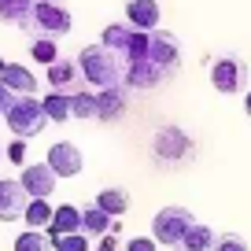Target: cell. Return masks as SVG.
Returning a JSON list of instances; mask_svg holds the SVG:
<instances>
[{
	"mask_svg": "<svg viewBox=\"0 0 251 251\" xmlns=\"http://www.w3.org/2000/svg\"><path fill=\"white\" fill-rule=\"evenodd\" d=\"M170 78H174V71H166V67H159V63H151V59H141V63H129L126 89H159Z\"/></svg>",
	"mask_w": 251,
	"mask_h": 251,
	"instance_id": "cell-8",
	"label": "cell"
},
{
	"mask_svg": "<svg viewBox=\"0 0 251 251\" xmlns=\"http://www.w3.org/2000/svg\"><path fill=\"white\" fill-rule=\"evenodd\" d=\"M8 163L26 166V141H23V137H15V141L8 144Z\"/></svg>",
	"mask_w": 251,
	"mask_h": 251,
	"instance_id": "cell-28",
	"label": "cell"
},
{
	"mask_svg": "<svg viewBox=\"0 0 251 251\" xmlns=\"http://www.w3.org/2000/svg\"><path fill=\"white\" fill-rule=\"evenodd\" d=\"M151 151H155L159 163H181V159L192 151V141L181 133L177 126H166V129H159V133H155V141H151Z\"/></svg>",
	"mask_w": 251,
	"mask_h": 251,
	"instance_id": "cell-5",
	"label": "cell"
},
{
	"mask_svg": "<svg viewBox=\"0 0 251 251\" xmlns=\"http://www.w3.org/2000/svg\"><path fill=\"white\" fill-rule=\"evenodd\" d=\"M52 207H48V200H30V207H26V214H23V222L30 229H48L52 226Z\"/></svg>",
	"mask_w": 251,
	"mask_h": 251,
	"instance_id": "cell-22",
	"label": "cell"
},
{
	"mask_svg": "<svg viewBox=\"0 0 251 251\" xmlns=\"http://www.w3.org/2000/svg\"><path fill=\"white\" fill-rule=\"evenodd\" d=\"M0 81H4L11 93H19V96H37V78H33L26 67H19V63H8L4 74H0Z\"/></svg>",
	"mask_w": 251,
	"mask_h": 251,
	"instance_id": "cell-17",
	"label": "cell"
},
{
	"mask_svg": "<svg viewBox=\"0 0 251 251\" xmlns=\"http://www.w3.org/2000/svg\"><path fill=\"white\" fill-rule=\"evenodd\" d=\"M0 159H8V151H4V148H0Z\"/></svg>",
	"mask_w": 251,
	"mask_h": 251,
	"instance_id": "cell-35",
	"label": "cell"
},
{
	"mask_svg": "<svg viewBox=\"0 0 251 251\" xmlns=\"http://www.w3.org/2000/svg\"><path fill=\"white\" fill-rule=\"evenodd\" d=\"M71 115L74 118H96V96L89 93V89L71 93Z\"/></svg>",
	"mask_w": 251,
	"mask_h": 251,
	"instance_id": "cell-25",
	"label": "cell"
},
{
	"mask_svg": "<svg viewBox=\"0 0 251 251\" xmlns=\"http://www.w3.org/2000/svg\"><path fill=\"white\" fill-rule=\"evenodd\" d=\"M148 59L166 67V71H177L181 63V45L170 30H151V48H148Z\"/></svg>",
	"mask_w": 251,
	"mask_h": 251,
	"instance_id": "cell-10",
	"label": "cell"
},
{
	"mask_svg": "<svg viewBox=\"0 0 251 251\" xmlns=\"http://www.w3.org/2000/svg\"><path fill=\"white\" fill-rule=\"evenodd\" d=\"M15 251H52V236H45L41 229H26L15 240Z\"/></svg>",
	"mask_w": 251,
	"mask_h": 251,
	"instance_id": "cell-26",
	"label": "cell"
},
{
	"mask_svg": "<svg viewBox=\"0 0 251 251\" xmlns=\"http://www.w3.org/2000/svg\"><path fill=\"white\" fill-rule=\"evenodd\" d=\"M126 251H159V240L155 236H133L126 244Z\"/></svg>",
	"mask_w": 251,
	"mask_h": 251,
	"instance_id": "cell-30",
	"label": "cell"
},
{
	"mask_svg": "<svg viewBox=\"0 0 251 251\" xmlns=\"http://www.w3.org/2000/svg\"><path fill=\"white\" fill-rule=\"evenodd\" d=\"M23 188L30 192V200H48L59 185V174L52 170L48 163H33V166H23Z\"/></svg>",
	"mask_w": 251,
	"mask_h": 251,
	"instance_id": "cell-7",
	"label": "cell"
},
{
	"mask_svg": "<svg viewBox=\"0 0 251 251\" xmlns=\"http://www.w3.org/2000/svg\"><path fill=\"white\" fill-rule=\"evenodd\" d=\"M48 81H52V89L55 93H78L81 89V81H85V74H81V67L78 63H71V59H55L52 67H48Z\"/></svg>",
	"mask_w": 251,
	"mask_h": 251,
	"instance_id": "cell-11",
	"label": "cell"
},
{
	"mask_svg": "<svg viewBox=\"0 0 251 251\" xmlns=\"http://www.w3.org/2000/svg\"><path fill=\"white\" fill-rule=\"evenodd\" d=\"M126 23L144 30V33L159 30V4L155 0H129L126 4Z\"/></svg>",
	"mask_w": 251,
	"mask_h": 251,
	"instance_id": "cell-13",
	"label": "cell"
},
{
	"mask_svg": "<svg viewBox=\"0 0 251 251\" xmlns=\"http://www.w3.org/2000/svg\"><path fill=\"white\" fill-rule=\"evenodd\" d=\"M30 207V192L23 188V181H0V222H15Z\"/></svg>",
	"mask_w": 251,
	"mask_h": 251,
	"instance_id": "cell-9",
	"label": "cell"
},
{
	"mask_svg": "<svg viewBox=\"0 0 251 251\" xmlns=\"http://www.w3.org/2000/svg\"><path fill=\"white\" fill-rule=\"evenodd\" d=\"M122 111H126V85L100 89V93H96V118H100V122H115Z\"/></svg>",
	"mask_w": 251,
	"mask_h": 251,
	"instance_id": "cell-15",
	"label": "cell"
},
{
	"mask_svg": "<svg viewBox=\"0 0 251 251\" xmlns=\"http://www.w3.org/2000/svg\"><path fill=\"white\" fill-rule=\"evenodd\" d=\"M4 122H8V129L15 137H23V141H30V137H37L41 129H45L48 115H45V103L37 100V96H19L15 107L4 115Z\"/></svg>",
	"mask_w": 251,
	"mask_h": 251,
	"instance_id": "cell-3",
	"label": "cell"
},
{
	"mask_svg": "<svg viewBox=\"0 0 251 251\" xmlns=\"http://www.w3.org/2000/svg\"><path fill=\"white\" fill-rule=\"evenodd\" d=\"M45 163L52 166L59 177H74V174H81V151L74 148V144L59 141V144H52V148H48V159H45Z\"/></svg>",
	"mask_w": 251,
	"mask_h": 251,
	"instance_id": "cell-12",
	"label": "cell"
},
{
	"mask_svg": "<svg viewBox=\"0 0 251 251\" xmlns=\"http://www.w3.org/2000/svg\"><path fill=\"white\" fill-rule=\"evenodd\" d=\"M218 240H222V233H214L211 226L196 222V226L188 229V236L181 240V248H177V251H218Z\"/></svg>",
	"mask_w": 251,
	"mask_h": 251,
	"instance_id": "cell-19",
	"label": "cell"
},
{
	"mask_svg": "<svg viewBox=\"0 0 251 251\" xmlns=\"http://www.w3.org/2000/svg\"><path fill=\"white\" fill-rule=\"evenodd\" d=\"M93 203H96V207H103L111 218H118V214L129 211V192H126V188H103V192L93 200Z\"/></svg>",
	"mask_w": 251,
	"mask_h": 251,
	"instance_id": "cell-21",
	"label": "cell"
},
{
	"mask_svg": "<svg viewBox=\"0 0 251 251\" xmlns=\"http://www.w3.org/2000/svg\"><path fill=\"white\" fill-rule=\"evenodd\" d=\"M244 78H248L244 59H236V55H222V59H214L211 81H214V89H218V93H240V89H244Z\"/></svg>",
	"mask_w": 251,
	"mask_h": 251,
	"instance_id": "cell-6",
	"label": "cell"
},
{
	"mask_svg": "<svg viewBox=\"0 0 251 251\" xmlns=\"http://www.w3.org/2000/svg\"><path fill=\"white\" fill-rule=\"evenodd\" d=\"M15 100H19V93H11V89L4 85V81H0V118H4L11 107H15Z\"/></svg>",
	"mask_w": 251,
	"mask_h": 251,
	"instance_id": "cell-31",
	"label": "cell"
},
{
	"mask_svg": "<svg viewBox=\"0 0 251 251\" xmlns=\"http://www.w3.org/2000/svg\"><path fill=\"white\" fill-rule=\"evenodd\" d=\"M218 251H248V240H244V236H236V233H222Z\"/></svg>",
	"mask_w": 251,
	"mask_h": 251,
	"instance_id": "cell-29",
	"label": "cell"
},
{
	"mask_svg": "<svg viewBox=\"0 0 251 251\" xmlns=\"http://www.w3.org/2000/svg\"><path fill=\"white\" fill-rule=\"evenodd\" d=\"M78 67H81V74H85V81H89V85H96V89H118V85H126V71H129V63H126L118 52H111L107 45L81 48Z\"/></svg>",
	"mask_w": 251,
	"mask_h": 251,
	"instance_id": "cell-1",
	"label": "cell"
},
{
	"mask_svg": "<svg viewBox=\"0 0 251 251\" xmlns=\"http://www.w3.org/2000/svg\"><path fill=\"white\" fill-rule=\"evenodd\" d=\"M111 229H115V218H111L103 207H96V203L81 207V233H85L89 240H100V236H107Z\"/></svg>",
	"mask_w": 251,
	"mask_h": 251,
	"instance_id": "cell-14",
	"label": "cell"
},
{
	"mask_svg": "<svg viewBox=\"0 0 251 251\" xmlns=\"http://www.w3.org/2000/svg\"><path fill=\"white\" fill-rule=\"evenodd\" d=\"M96 251H118V240H115V236H100V244H96Z\"/></svg>",
	"mask_w": 251,
	"mask_h": 251,
	"instance_id": "cell-32",
	"label": "cell"
},
{
	"mask_svg": "<svg viewBox=\"0 0 251 251\" xmlns=\"http://www.w3.org/2000/svg\"><path fill=\"white\" fill-rule=\"evenodd\" d=\"M244 107H248V115H251V93H248V96H244Z\"/></svg>",
	"mask_w": 251,
	"mask_h": 251,
	"instance_id": "cell-33",
	"label": "cell"
},
{
	"mask_svg": "<svg viewBox=\"0 0 251 251\" xmlns=\"http://www.w3.org/2000/svg\"><path fill=\"white\" fill-rule=\"evenodd\" d=\"M45 115L52 118V122H67V118H74L71 115V96L67 93H52V96H45Z\"/></svg>",
	"mask_w": 251,
	"mask_h": 251,
	"instance_id": "cell-23",
	"label": "cell"
},
{
	"mask_svg": "<svg viewBox=\"0 0 251 251\" xmlns=\"http://www.w3.org/2000/svg\"><path fill=\"white\" fill-rule=\"evenodd\" d=\"M4 67H8V63H4V59H0V74H4Z\"/></svg>",
	"mask_w": 251,
	"mask_h": 251,
	"instance_id": "cell-34",
	"label": "cell"
},
{
	"mask_svg": "<svg viewBox=\"0 0 251 251\" xmlns=\"http://www.w3.org/2000/svg\"><path fill=\"white\" fill-rule=\"evenodd\" d=\"M55 251H89V236L85 233H67V236H55L52 240Z\"/></svg>",
	"mask_w": 251,
	"mask_h": 251,
	"instance_id": "cell-27",
	"label": "cell"
},
{
	"mask_svg": "<svg viewBox=\"0 0 251 251\" xmlns=\"http://www.w3.org/2000/svg\"><path fill=\"white\" fill-rule=\"evenodd\" d=\"M30 55L37 63H45V67H52L55 59H59V48H55V37H33L30 41Z\"/></svg>",
	"mask_w": 251,
	"mask_h": 251,
	"instance_id": "cell-24",
	"label": "cell"
},
{
	"mask_svg": "<svg viewBox=\"0 0 251 251\" xmlns=\"http://www.w3.org/2000/svg\"><path fill=\"white\" fill-rule=\"evenodd\" d=\"M192 226H196V218H192L188 207H163V211L155 214V222H151V236H155L159 244H166L170 251H177Z\"/></svg>",
	"mask_w": 251,
	"mask_h": 251,
	"instance_id": "cell-2",
	"label": "cell"
},
{
	"mask_svg": "<svg viewBox=\"0 0 251 251\" xmlns=\"http://www.w3.org/2000/svg\"><path fill=\"white\" fill-rule=\"evenodd\" d=\"M67 233H81V211L78 207H71V203H63V207H55V214H52V226H48V236H67Z\"/></svg>",
	"mask_w": 251,
	"mask_h": 251,
	"instance_id": "cell-20",
	"label": "cell"
},
{
	"mask_svg": "<svg viewBox=\"0 0 251 251\" xmlns=\"http://www.w3.org/2000/svg\"><path fill=\"white\" fill-rule=\"evenodd\" d=\"M133 37H137V26H129V23H111L107 30L100 33V45H107L111 52H118L126 59V52H129V45H133Z\"/></svg>",
	"mask_w": 251,
	"mask_h": 251,
	"instance_id": "cell-18",
	"label": "cell"
},
{
	"mask_svg": "<svg viewBox=\"0 0 251 251\" xmlns=\"http://www.w3.org/2000/svg\"><path fill=\"white\" fill-rule=\"evenodd\" d=\"M33 4H37V0H0V23H11V26H19V30H30Z\"/></svg>",
	"mask_w": 251,
	"mask_h": 251,
	"instance_id": "cell-16",
	"label": "cell"
},
{
	"mask_svg": "<svg viewBox=\"0 0 251 251\" xmlns=\"http://www.w3.org/2000/svg\"><path fill=\"white\" fill-rule=\"evenodd\" d=\"M71 30V11L63 8V0H37L33 4V23L30 33H41V37H59V33Z\"/></svg>",
	"mask_w": 251,
	"mask_h": 251,
	"instance_id": "cell-4",
	"label": "cell"
}]
</instances>
